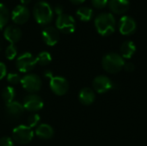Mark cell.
<instances>
[{
    "label": "cell",
    "mask_w": 147,
    "mask_h": 146,
    "mask_svg": "<svg viewBox=\"0 0 147 146\" xmlns=\"http://www.w3.org/2000/svg\"><path fill=\"white\" fill-rule=\"evenodd\" d=\"M115 18L111 13H101L95 18V27L99 34L109 36L115 31Z\"/></svg>",
    "instance_id": "1"
},
{
    "label": "cell",
    "mask_w": 147,
    "mask_h": 146,
    "mask_svg": "<svg viewBox=\"0 0 147 146\" xmlns=\"http://www.w3.org/2000/svg\"><path fill=\"white\" fill-rule=\"evenodd\" d=\"M33 14L35 21L40 25H47L50 23L53 18V10L52 6L46 1L38 2L34 9Z\"/></svg>",
    "instance_id": "2"
},
{
    "label": "cell",
    "mask_w": 147,
    "mask_h": 146,
    "mask_svg": "<svg viewBox=\"0 0 147 146\" xmlns=\"http://www.w3.org/2000/svg\"><path fill=\"white\" fill-rule=\"evenodd\" d=\"M125 63V59L121 56V54L116 52H109L106 54L102 60L103 69L111 74L119 72L124 67Z\"/></svg>",
    "instance_id": "3"
},
{
    "label": "cell",
    "mask_w": 147,
    "mask_h": 146,
    "mask_svg": "<svg viewBox=\"0 0 147 146\" xmlns=\"http://www.w3.org/2000/svg\"><path fill=\"white\" fill-rule=\"evenodd\" d=\"M56 28L64 34H71L76 28L75 19L71 15L63 13L56 19Z\"/></svg>",
    "instance_id": "4"
},
{
    "label": "cell",
    "mask_w": 147,
    "mask_h": 146,
    "mask_svg": "<svg viewBox=\"0 0 147 146\" xmlns=\"http://www.w3.org/2000/svg\"><path fill=\"white\" fill-rule=\"evenodd\" d=\"M12 135L16 142L21 145H26L33 139L34 132L28 126L21 125L13 129Z\"/></svg>",
    "instance_id": "5"
},
{
    "label": "cell",
    "mask_w": 147,
    "mask_h": 146,
    "mask_svg": "<svg viewBox=\"0 0 147 146\" xmlns=\"http://www.w3.org/2000/svg\"><path fill=\"white\" fill-rule=\"evenodd\" d=\"M36 59L30 52L21 54L16 59V67L21 72H28L32 71L36 65Z\"/></svg>",
    "instance_id": "6"
},
{
    "label": "cell",
    "mask_w": 147,
    "mask_h": 146,
    "mask_svg": "<svg viewBox=\"0 0 147 146\" xmlns=\"http://www.w3.org/2000/svg\"><path fill=\"white\" fill-rule=\"evenodd\" d=\"M22 86L25 90L30 93H34L41 88V79L35 74H28L21 78Z\"/></svg>",
    "instance_id": "7"
},
{
    "label": "cell",
    "mask_w": 147,
    "mask_h": 146,
    "mask_svg": "<svg viewBox=\"0 0 147 146\" xmlns=\"http://www.w3.org/2000/svg\"><path fill=\"white\" fill-rule=\"evenodd\" d=\"M29 16H30V11L28 8L23 4L16 5L13 9L10 14L11 20L14 22V23L18 25L26 23L28 21Z\"/></svg>",
    "instance_id": "8"
},
{
    "label": "cell",
    "mask_w": 147,
    "mask_h": 146,
    "mask_svg": "<svg viewBox=\"0 0 147 146\" xmlns=\"http://www.w3.org/2000/svg\"><path fill=\"white\" fill-rule=\"evenodd\" d=\"M50 88L55 95L63 96L68 91L69 83L62 77H53L50 79Z\"/></svg>",
    "instance_id": "9"
},
{
    "label": "cell",
    "mask_w": 147,
    "mask_h": 146,
    "mask_svg": "<svg viewBox=\"0 0 147 146\" xmlns=\"http://www.w3.org/2000/svg\"><path fill=\"white\" fill-rule=\"evenodd\" d=\"M137 23L135 20L129 15H123L119 21V30L123 35H130L135 32Z\"/></svg>",
    "instance_id": "10"
},
{
    "label": "cell",
    "mask_w": 147,
    "mask_h": 146,
    "mask_svg": "<svg viewBox=\"0 0 147 146\" xmlns=\"http://www.w3.org/2000/svg\"><path fill=\"white\" fill-rule=\"evenodd\" d=\"M23 108L24 109L30 112H36L40 110L43 108V101L42 99L34 94H31L27 96L23 100Z\"/></svg>",
    "instance_id": "11"
},
{
    "label": "cell",
    "mask_w": 147,
    "mask_h": 146,
    "mask_svg": "<svg viewBox=\"0 0 147 146\" xmlns=\"http://www.w3.org/2000/svg\"><path fill=\"white\" fill-rule=\"evenodd\" d=\"M41 37L43 41L48 46H54L59 40V31L53 26L46 27L41 32Z\"/></svg>",
    "instance_id": "12"
},
{
    "label": "cell",
    "mask_w": 147,
    "mask_h": 146,
    "mask_svg": "<svg viewBox=\"0 0 147 146\" xmlns=\"http://www.w3.org/2000/svg\"><path fill=\"white\" fill-rule=\"evenodd\" d=\"M113 87V83L111 79L106 76H98L93 81V88L94 89L99 93L103 94L110 90Z\"/></svg>",
    "instance_id": "13"
},
{
    "label": "cell",
    "mask_w": 147,
    "mask_h": 146,
    "mask_svg": "<svg viewBox=\"0 0 147 146\" xmlns=\"http://www.w3.org/2000/svg\"><path fill=\"white\" fill-rule=\"evenodd\" d=\"M3 36L10 44H15L22 38V30L16 25H9L3 30Z\"/></svg>",
    "instance_id": "14"
},
{
    "label": "cell",
    "mask_w": 147,
    "mask_h": 146,
    "mask_svg": "<svg viewBox=\"0 0 147 146\" xmlns=\"http://www.w3.org/2000/svg\"><path fill=\"white\" fill-rule=\"evenodd\" d=\"M130 6L129 0H109V7L110 10L117 15L125 14Z\"/></svg>",
    "instance_id": "15"
},
{
    "label": "cell",
    "mask_w": 147,
    "mask_h": 146,
    "mask_svg": "<svg viewBox=\"0 0 147 146\" xmlns=\"http://www.w3.org/2000/svg\"><path fill=\"white\" fill-rule=\"evenodd\" d=\"M24 110L25 109L23 108V105L18 102L13 101L10 103L6 104V112L9 117L18 118L23 114Z\"/></svg>",
    "instance_id": "16"
},
{
    "label": "cell",
    "mask_w": 147,
    "mask_h": 146,
    "mask_svg": "<svg viewBox=\"0 0 147 146\" xmlns=\"http://www.w3.org/2000/svg\"><path fill=\"white\" fill-rule=\"evenodd\" d=\"M78 99L82 104L89 106L94 102L96 99V95H95V92L91 89L84 88L80 90L78 94Z\"/></svg>",
    "instance_id": "17"
},
{
    "label": "cell",
    "mask_w": 147,
    "mask_h": 146,
    "mask_svg": "<svg viewBox=\"0 0 147 146\" xmlns=\"http://www.w3.org/2000/svg\"><path fill=\"white\" fill-rule=\"evenodd\" d=\"M121 56L125 59H131L136 52V46L132 40H126L121 46Z\"/></svg>",
    "instance_id": "18"
},
{
    "label": "cell",
    "mask_w": 147,
    "mask_h": 146,
    "mask_svg": "<svg viewBox=\"0 0 147 146\" xmlns=\"http://www.w3.org/2000/svg\"><path fill=\"white\" fill-rule=\"evenodd\" d=\"M36 135L43 139H49L53 136V129L48 124H40L35 131Z\"/></svg>",
    "instance_id": "19"
},
{
    "label": "cell",
    "mask_w": 147,
    "mask_h": 146,
    "mask_svg": "<svg viewBox=\"0 0 147 146\" xmlns=\"http://www.w3.org/2000/svg\"><path fill=\"white\" fill-rule=\"evenodd\" d=\"M77 16L83 22H89L93 16V9L87 6H82L77 10Z\"/></svg>",
    "instance_id": "20"
},
{
    "label": "cell",
    "mask_w": 147,
    "mask_h": 146,
    "mask_svg": "<svg viewBox=\"0 0 147 146\" xmlns=\"http://www.w3.org/2000/svg\"><path fill=\"white\" fill-rule=\"evenodd\" d=\"M10 17L8 8L2 3H0V29L5 28Z\"/></svg>",
    "instance_id": "21"
},
{
    "label": "cell",
    "mask_w": 147,
    "mask_h": 146,
    "mask_svg": "<svg viewBox=\"0 0 147 146\" xmlns=\"http://www.w3.org/2000/svg\"><path fill=\"white\" fill-rule=\"evenodd\" d=\"M16 96V92H15V89L13 87L11 86H7L3 89V92H2V97H3V102L8 104V103H10L11 102H13L14 100V97Z\"/></svg>",
    "instance_id": "22"
},
{
    "label": "cell",
    "mask_w": 147,
    "mask_h": 146,
    "mask_svg": "<svg viewBox=\"0 0 147 146\" xmlns=\"http://www.w3.org/2000/svg\"><path fill=\"white\" fill-rule=\"evenodd\" d=\"M36 59V63L39 64L40 65H42V66H45V65H47L48 64L51 63L52 61V56L51 54L48 52H40L37 57L35 58Z\"/></svg>",
    "instance_id": "23"
},
{
    "label": "cell",
    "mask_w": 147,
    "mask_h": 146,
    "mask_svg": "<svg viewBox=\"0 0 147 146\" xmlns=\"http://www.w3.org/2000/svg\"><path fill=\"white\" fill-rule=\"evenodd\" d=\"M17 55V49L14 44H10L7 46L5 50V56L9 60H12Z\"/></svg>",
    "instance_id": "24"
},
{
    "label": "cell",
    "mask_w": 147,
    "mask_h": 146,
    "mask_svg": "<svg viewBox=\"0 0 147 146\" xmlns=\"http://www.w3.org/2000/svg\"><path fill=\"white\" fill-rule=\"evenodd\" d=\"M40 115L38 114H31L28 119V126L29 127H34L38 125V123L40 122Z\"/></svg>",
    "instance_id": "25"
},
{
    "label": "cell",
    "mask_w": 147,
    "mask_h": 146,
    "mask_svg": "<svg viewBox=\"0 0 147 146\" xmlns=\"http://www.w3.org/2000/svg\"><path fill=\"white\" fill-rule=\"evenodd\" d=\"M7 81L11 84H17L21 82V77L17 73L10 72L7 75Z\"/></svg>",
    "instance_id": "26"
},
{
    "label": "cell",
    "mask_w": 147,
    "mask_h": 146,
    "mask_svg": "<svg viewBox=\"0 0 147 146\" xmlns=\"http://www.w3.org/2000/svg\"><path fill=\"white\" fill-rule=\"evenodd\" d=\"M92 5L96 9H102L107 6L109 0H91Z\"/></svg>",
    "instance_id": "27"
},
{
    "label": "cell",
    "mask_w": 147,
    "mask_h": 146,
    "mask_svg": "<svg viewBox=\"0 0 147 146\" xmlns=\"http://www.w3.org/2000/svg\"><path fill=\"white\" fill-rule=\"evenodd\" d=\"M0 146H14V143L10 138L3 137L0 139Z\"/></svg>",
    "instance_id": "28"
},
{
    "label": "cell",
    "mask_w": 147,
    "mask_h": 146,
    "mask_svg": "<svg viewBox=\"0 0 147 146\" xmlns=\"http://www.w3.org/2000/svg\"><path fill=\"white\" fill-rule=\"evenodd\" d=\"M7 74V68H6V65L3 63V62H0V80L3 79Z\"/></svg>",
    "instance_id": "29"
},
{
    "label": "cell",
    "mask_w": 147,
    "mask_h": 146,
    "mask_svg": "<svg viewBox=\"0 0 147 146\" xmlns=\"http://www.w3.org/2000/svg\"><path fill=\"white\" fill-rule=\"evenodd\" d=\"M53 13H56L58 15H62L64 13V8L62 5L60 4H56L53 8Z\"/></svg>",
    "instance_id": "30"
},
{
    "label": "cell",
    "mask_w": 147,
    "mask_h": 146,
    "mask_svg": "<svg viewBox=\"0 0 147 146\" xmlns=\"http://www.w3.org/2000/svg\"><path fill=\"white\" fill-rule=\"evenodd\" d=\"M123 68H124L127 72H132V71H134V70L135 69V66H134V65L132 62H127V63H125Z\"/></svg>",
    "instance_id": "31"
},
{
    "label": "cell",
    "mask_w": 147,
    "mask_h": 146,
    "mask_svg": "<svg viewBox=\"0 0 147 146\" xmlns=\"http://www.w3.org/2000/svg\"><path fill=\"white\" fill-rule=\"evenodd\" d=\"M44 76H45L47 78H50V79L53 77V74H52V72H51V71H45V72H44Z\"/></svg>",
    "instance_id": "32"
},
{
    "label": "cell",
    "mask_w": 147,
    "mask_h": 146,
    "mask_svg": "<svg viewBox=\"0 0 147 146\" xmlns=\"http://www.w3.org/2000/svg\"><path fill=\"white\" fill-rule=\"evenodd\" d=\"M72 3H74V4H81V3H83L85 0H70Z\"/></svg>",
    "instance_id": "33"
},
{
    "label": "cell",
    "mask_w": 147,
    "mask_h": 146,
    "mask_svg": "<svg viewBox=\"0 0 147 146\" xmlns=\"http://www.w3.org/2000/svg\"><path fill=\"white\" fill-rule=\"evenodd\" d=\"M20 1L23 5H26V4H28V3H29L31 2V0H20Z\"/></svg>",
    "instance_id": "34"
}]
</instances>
